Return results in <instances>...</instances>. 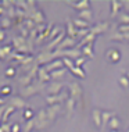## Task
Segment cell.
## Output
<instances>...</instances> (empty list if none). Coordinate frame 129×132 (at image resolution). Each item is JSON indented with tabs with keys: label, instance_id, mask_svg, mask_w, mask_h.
<instances>
[{
	"label": "cell",
	"instance_id": "3",
	"mask_svg": "<svg viewBox=\"0 0 129 132\" xmlns=\"http://www.w3.org/2000/svg\"><path fill=\"white\" fill-rule=\"evenodd\" d=\"M18 131H20V127L17 125V124H15V125L13 127V132H18Z\"/></svg>",
	"mask_w": 129,
	"mask_h": 132
},
{
	"label": "cell",
	"instance_id": "4",
	"mask_svg": "<svg viewBox=\"0 0 129 132\" xmlns=\"http://www.w3.org/2000/svg\"><path fill=\"white\" fill-rule=\"evenodd\" d=\"M25 116H27L25 118H29V116H32V111H27V114H25Z\"/></svg>",
	"mask_w": 129,
	"mask_h": 132
},
{
	"label": "cell",
	"instance_id": "1",
	"mask_svg": "<svg viewBox=\"0 0 129 132\" xmlns=\"http://www.w3.org/2000/svg\"><path fill=\"white\" fill-rule=\"evenodd\" d=\"M6 75H7V77H13V75H14V70H13V68H8V70L6 71Z\"/></svg>",
	"mask_w": 129,
	"mask_h": 132
},
{
	"label": "cell",
	"instance_id": "2",
	"mask_svg": "<svg viewBox=\"0 0 129 132\" xmlns=\"http://www.w3.org/2000/svg\"><path fill=\"white\" fill-rule=\"evenodd\" d=\"M10 90H11L10 86H4V88L2 89V93H10Z\"/></svg>",
	"mask_w": 129,
	"mask_h": 132
}]
</instances>
